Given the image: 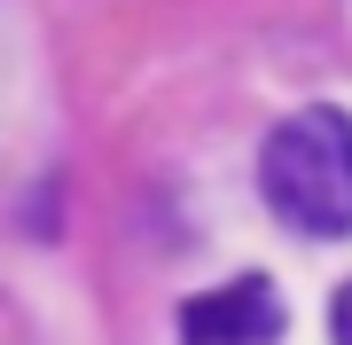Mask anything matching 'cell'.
<instances>
[{"label": "cell", "mask_w": 352, "mask_h": 345, "mask_svg": "<svg viewBox=\"0 0 352 345\" xmlns=\"http://www.w3.org/2000/svg\"><path fill=\"white\" fill-rule=\"evenodd\" d=\"M289 330V306L266 275H235L180 306V345H274Z\"/></svg>", "instance_id": "7a4b0ae2"}, {"label": "cell", "mask_w": 352, "mask_h": 345, "mask_svg": "<svg viewBox=\"0 0 352 345\" xmlns=\"http://www.w3.org/2000/svg\"><path fill=\"white\" fill-rule=\"evenodd\" d=\"M329 337H337V345H352V282L337 291V306H329Z\"/></svg>", "instance_id": "3957f363"}, {"label": "cell", "mask_w": 352, "mask_h": 345, "mask_svg": "<svg viewBox=\"0 0 352 345\" xmlns=\"http://www.w3.org/2000/svg\"><path fill=\"white\" fill-rule=\"evenodd\" d=\"M258 196L298 236H352V118L329 103L282 118L258 149Z\"/></svg>", "instance_id": "6da1fadb"}]
</instances>
